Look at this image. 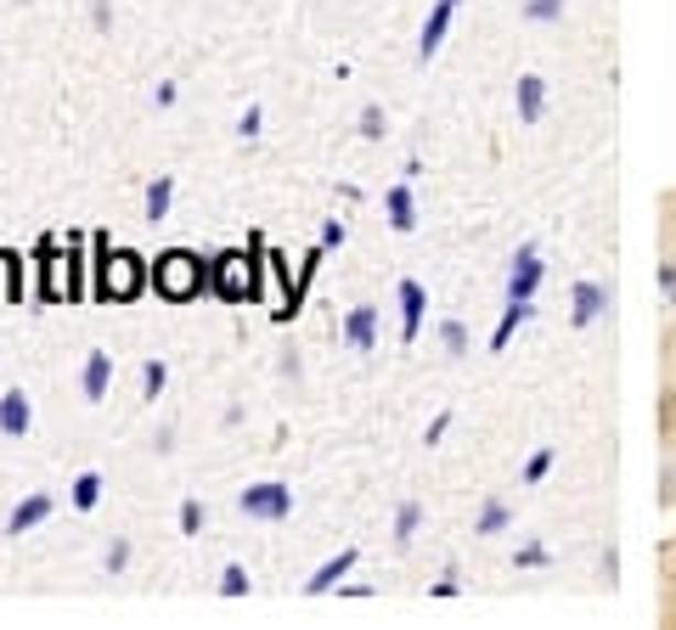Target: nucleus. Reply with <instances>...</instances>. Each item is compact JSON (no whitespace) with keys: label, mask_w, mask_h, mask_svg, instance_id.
I'll list each match as a JSON object with an SVG mask.
<instances>
[{"label":"nucleus","mask_w":676,"mask_h":630,"mask_svg":"<svg viewBox=\"0 0 676 630\" xmlns=\"http://www.w3.org/2000/svg\"><path fill=\"white\" fill-rule=\"evenodd\" d=\"M90 270H96V287H90V299H102V305H130L141 287H148V259L130 254V248H113L108 231H96L90 236Z\"/></svg>","instance_id":"nucleus-1"},{"label":"nucleus","mask_w":676,"mask_h":630,"mask_svg":"<svg viewBox=\"0 0 676 630\" xmlns=\"http://www.w3.org/2000/svg\"><path fill=\"white\" fill-rule=\"evenodd\" d=\"M361 135H367V141H378V135H383V108H378V102H367V108H361Z\"/></svg>","instance_id":"nucleus-28"},{"label":"nucleus","mask_w":676,"mask_h":630,"mask_svg":"<svg viewBox=\"0 0 676 630\" xmlns=\"http://www.w3.org/2000/svg\"><path fill=\"white\" fill-rule=\"evenodd\" d=\"M508 523H513V507L502 496H491L486 507H479V518H473V535H502Z\"/></svg>","instance_id":"nucleus-17"},{"label":"nucleus","mask_w":676,"mask_h":630,"mask_svg":"<svg viewBox=\"0 0 676 630\" xmlns=\"http://www.w3.org/2000/svg\"><path fill=\"white\" fill-rule=\"evenodd\" d=\"M90 18H96V29H108V23H113V7H108V0H96Z\"/></svg>","instance_id":"nucleus-35"},{"label":"nucleus","mask_w":676,"mask_h":630,"mask_svg":"<svg viewBox=\"0 0 676 630\" xmlns=\"http://www.w3.org/2000/svg\"><path fill=\"white\" fill-rule=\"evenodd\" d=\"M68 501H74L79 512H90L96 501H102V473H79V478L68 484Z\"/></svg>","instance_id":"nucleus-19"},{"label":"nucleus","mask_w":676,"mask_h":630,"mask_svg":"<svg viewBox=\"0 0 676 630\" xmlns=\"http://www.w3.org/2000/svg\"><path fill=\"white\" fill-rule=\"evenodd\" d=\"M603 310H609V287H603V281H575V310H569V321H575V327H592Z\"/></svg>","instance_id":"nucleus-11"},{"label":"nucleus","mask_w":676,"mask_h":630,"mask_svg":"<svg viewBox=\"0 0 676 630\" xmlns=\"http://www.w3.org/2000/svg\"><path fill=\"white\" fill-rule=\"evenodd\" d=\"M164 383H170V366H164V361H148V366H141V395H148V400L164 395Z\"/></svg>","instance_id":"nucleus-24"},{"label":"nucleus","mask_w":676,"mask_h":630,"mask_svg":"<svg viewBox=\"0 0 676 630\" xmlns=\"http://www.w3.org/2000/svg\"><path fill=\"white\" fill-rule=\"evenodd\" d=\"M542 563H547V546H524L519 552V568H542Z\"/></svg>","instance_id":"nucleus-33"},{"label":"nucleus","mask_w":676,"mask_h":630,"mask_svg":"<svg viewBox=\"0 0 676 630\" xmlns=\"http://www.w3.org/2000/svg\"><path fill=\"white\" fill-rule=\"evenodd\" d=\"M204 529V501H181V535H198Z\"/></svg>","instance_id":"nucleus-26"},{"label":"nucleus","mask_w":676,"mask_h":630,"mask_svg":"<svg viewBox=\"0 0 676 630\" xmlns=\"http://www.w3.org/2000/svg\"><path fill=\"white\" fill-rule=\"evenodd\" d=\"M220 597H249V568L243 563H226L220 568Z\"/></svg>","instance_id":"nucleus-22"},{"label":"nucleus","mask_w":676,"mask_h":630,"mask_svg":"<svg viewBox=\"0 0 676 630\" xmlns=\"http://www.w3.org/2000/svg\"><path fill=\"white\" fill-rule=\"evenodd\" d=\"M29 428H34L29 395H23V389H7V395H0V433H7V440H23Z\"/></svg>","instance_id":"nucleus-9"},{"label":"nucleus","mask_w":676,"mask_h":630,"mask_svg":"<svg viewBox=\"0 0 676 630\" xmlns=\"http://www.w3.org/2000/svg\"><path fill=\"white\" fill-rule=\"evenodd\" d=\"M446 433H451V411H440V417H434V422H428V440H423V445H440V440H446Z\"/></svg>","instance_id":"nucleus-31"},{"label":"nucleus","mask_w":676,"mask_h":630,"mask_svg":"<svg viewBox=\"0 0 676 630\" xmlns=\"http://www.w3.org/2000/svg\"><path fill=\"white\" fill-rule=\"evenodd\" d=\"M659 294H665V305L676 310V265H659Z\"/></svg>","instance_id":"nucleus-32"},{"label":"nucleus","mask_w":676,"mask_h":630,"mask_svg":"<svg viewBox=\"0 0 676 630\" xmlns=\"http://www.w3.org/2000/svg\"><path fill=\"white\" fill-rule=\"evenodd\" d=\"M513 102H519V119H524V124H542V113H547V85H542L536 74H524L519 90H513Z\"/></svg>","instance_id":"nucleus-15"},{"label":"nucleus","mask_w":676,"mask_h":630,"mask_svg":"<svg viewBox=\"0 0 676 630\" xmlns=\"http://www.w3.org/2000/svg\"><path fill=\"white\" fill-rule=\"evenodd\" d=\"M170 203H175V175L148 180V220H153V225H159V220H170Z\"/></svg>","instance_id":"nucleus-18"},{"label":"nucleus","mask_w":676,"mask_h":630,"mask_svg":"<svg viewBox=\"0 0 676 630\" xmlns=\"http://www.w3.org/2000/svg\"><path fill=\"white\" fill-rule=\"evenodd\" d=\"M85 236H68V248H57V236H40V248L34 259L45 265V287H40V299L45 305H79L85 299Z\"/></svg>","instance_id":"nucleus-2"},{"label":"nucleus","mask_w":676,"mask_h":630,"mask_svg":"<svg viewBox=\"0 0 676 630\" xmlns=\"http://www.w3.org/2000/svg\"><path fill=\"white\" fill-rule=\"evenodd\" d=\"M52 496H23L18 507H12V518H7V535H29V529L34 523H45V518H52Z\"/></svg>","instance_id":"nucleus-13"},{"label":"nucleus","mask_w":676,"mask_h":630,"mask_svg":"<svg viewBox=\"0 0 676 630\" xmlns=\"http://www.w3.org/2000/svg\"><path fill=\"white\" fill-rule=\"evenodd\" d=\"M79 389H85V400H90V406H96V400H108V389H113V355H108V350H90V355H85Z\"/></svg>","instance_id":"nucleus-8"},{"label":"nucleus","mask_w":676,"mask_h":630,"mask_svg":"<svg viewBox=\"0 0 676 630\" xmlns=\"http://www.w3.org/2000/svg\"><path fill=\"white\" fill-rule=\"evenodd\" d=\"M350 568H356V546H345L332 563H321V568L305 579V592H310V597H327V592H332V586H338V579H345Z\"/></svg>","instance_id":"nucleus-14"},{"label":"nucleus","mask_w":676,"mask_h":630,"mask_svg":"<svg viewBox=\"0 0 676 630\" xmlns=\"http://www.w3.org/2000/svg\"><path fill=\"white\" fill-rule=\"evenodd\" d=\"M417 523H423V501H401V512H395V541L401 546L417 535Z\"/></svg>","instance_id":"nucleus-21"},{"label":"nucleus","mask_w":676,"mask_h":630,"mask_svg":"<svg viewBox=\"0 0 676 630\" xmlns=\"http://www.w3.org/2000/svg\"><path fill=\"white\" fill-rule=\"evenodd\" d=\"M440 344H446L451 361H462V355H468V327H462V321H440Z\"/></svg>","instance_id":"nucleus-23"},{"label":"nucleus","mask_w":676,"mask_h":630,"mask_svg":"<svg viewBox=\"0 0 676 630\" xmlns=\"http://www.w3.org/2000/svg\"><path fill=\"white\" fill-rule=\"evenodd\" d=\"M457 7H462V0H434V12H428V23H423V34H417V57H423V63L446 45V29H451Z\"/></svg>","instance_id":"nucleus-7"},{"label":"nucleus","mask_w":676,"mask_h":630,"mask_svg":"<svg viewBox=\"0 0 676 630\" xmlns=\"http://www.w3.org/2000/svg\"><path fill=\"white\" fill-rule=\"evenodd\" d=\"M345 350H356V355H372L378 350V310L372 305H356L350 316H345Z\"/></svg>","instance_id":"nucleus-6"},{"label":"nucleus","mask_w":676,"mask_h":630,"mask_svg":"<svg viewBox=\"0 0 676 630\" xmlns=\"http://www.w3.org/2000/svg\"><path fill=\"white\" fill-rule=\"evenodd\" d=\"M237 507H243L249 518H260V523H282L287 512H294V490L276 484V478H265V484H249V490L237 496Z\"/></svg>","instance_id":"nucleus-5"},{"label":"nucleus","mask_w":676,"mask_h":630,"mask_svg":"<svg viewBox=\"0 0 676 630\" xmlns=\"http://www.w3.org/2000/svg\"><path fill=\"white\" fill-rule=\"evenodd\" d=\"M524 18H530V23H558V18H564V0H530Z\"/></svg>","instance_id":"nucleus-25"},{"label":"nucleus","mask_w":676,"mask_h":630,"mask_svg":"<svg viewBox=\"0 0 676 630\" xmlns=\"http://www.w3.org/2000/svg\"><path fill=\"white\" fill-rule=\"evenodd\" d=\"M102 568H108V574H124V568H130V541H113L108 557H102Z\"/></svg>","instance_id":"nucleus-29"},{"label":"nucleus","mask_w":676,"mask_h":630,"mask_svg":"<svg viewBox=\"0 0 676 630\" xmlns=\"http://www.w3.org/2000/svg\"><path fill=\"white\" fill-rule=\"evenodd\" d=\"M423 310H428V294H423V281H401V338L412 344V338L423 332Z\"/></svg>","instance_id":"nucleus-12"},{"label":"nucleus","mask_w":676,"mask_h":630,"mask_svg":"<svg viewBox=\"0 0 676 630\" xmlns=\"http://www.w3.org/2000/svg\"><path fill=\"white\" fill-rule=\"evenodd\" d=\"M0 270H7V299H12V305H23V254L0 248Z\"/></svg>","instance_id":"nucleus-20"},{"label":"nucleus","mask_w":676,"mask_h":630,"mask_svg":"<svg viewBox=\"0 0 676 630\" xmlns=\"http://www.w3.org/2000/svg\"><path fill=\"white\" fill-rule=\"evenodd\" d=\"M260 276H265V242L249 236V254L209 259V294H220L226 305H254L260 299Z\"/></svg>","instance_id":"nucleus-3"},{"label":"nucleus","mask_w":676,"mask_h":630,"mask_svg":"<svg viewBox=\"0 0 676 630\" xmlns=\"http://www.w3.org/2000/svg\"><path fill=\"white\" fill-rule=\"evenodd\" d=\"M547 467H553V451H536V456L524 462V484H542V478H547Z\"/></svg>","instance_id":"nucleus-27"},{"label":"nucleus","mask_w":676,"mask_h":630,"mask_svg":"<svg viewBox=\"0 0 676 630\" xmlns=\"http://www.w3.org/2000/svg\"><path fill=\"white\" fill-rule=\"evenodd\" d=\"M338 242H345V225L327 220V225H321V248H338Z\"/></svg>","instance_id":"nucleus-34"},{"label":"nucleus","mask_w":676,"mask_h":630,"mask_svg":"<svg viewBox=\"0 0 676 630\" xmlns=\"http://www.w3.org/2000/svg\"><path fill=\"white\" fill-rule=\"evenodd\" d=\"M260 124H265V113H260V108L249 102V113L237 119V135H243V141H254V135H260Z\"/></svg>","instance_id":"nucleus-30"},{"label":"nucleus","mask_w":676,"mask_h":630,"mask_svg":"<svg viewBox=\"0 0 676 630\" xmlns=\"http://www.w3.org/2000/svg\"><path fill=\"white\" fill-rule=\"evenodd\" d=\"M148 281H153L159 299L186 305V299L209 294V259H198L192 248H170V254H159V265L148 270Z\"/></svg>","instance_id":"nucleus-4"},{"label":"nucleus","mask_w":676,"mask_h":630,"mask_svg":"<svg viewBox=\"0 0 676 630\" xmlns=\"http://www.w3.org/2000/svg\"><path fill=\"white\" fill-rule=\"evenodd\" d=\"M383 214H390V225H395V231H412V225H417L412 186H390V191H383Z\"/></svg>","instance_id":"nucleus-16"},{"label":"nucleus","mask_w":676,"mask_h":630,"mask_svg":"<svg viewBox=\"0 0 676 630\" xmlns=\"http://www.w3.org/2000/svg\"><path fill=\"white\" fill-rule=\"evenodd\" d=\"M536 287H542V254L536 248H519L513 276H508V299H536Z\"/></svg>","instance_id":"nucleus-10"}]
</instances>
